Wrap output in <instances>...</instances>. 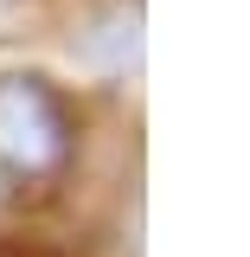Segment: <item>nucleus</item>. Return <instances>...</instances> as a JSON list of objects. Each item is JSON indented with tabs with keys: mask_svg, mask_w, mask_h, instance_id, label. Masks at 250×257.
I'll return each instance as SVG.
<instances>
[{
	"mask_svg": "<svg viewBox=\"0 0 250 257\" xmlns=\"http://www.w3.org/2000/svg\"><path fill=\"white\" fill-rule=\"evenodd\" d=\"M64 155V109L39 77H0V161L13 167H52Z\"/></svg>",
	"mask_w": 250,
	"mask_h": 257,
	"instance_id": "obj_1",
	"label": "nucleus"
}]
</instances>
